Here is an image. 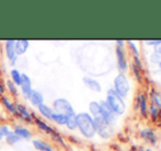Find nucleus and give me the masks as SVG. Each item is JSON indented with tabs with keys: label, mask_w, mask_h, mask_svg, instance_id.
<instances>
[{
	"label": "nucleus",
	"mask_w": 161,
	"mask_h": 151,
	"mask_svg": "<svg viewBox=\"0 0 161 151\" xmlns=\"http://www.w3.org/2000/svg\"><path fill=\"white\" fill-rule=\"evenodd\" d=\"M76 119H77V128L80 130V132L86 138L91 139L96 136L97 130H96L93 117L89 113L82 112V113L76 114Z\"/></svg>",
	"instance_id": "obj_1"
},
{
	"label": "nucleus",
	"mask_w": 161,
	"mask_h": 151,
	"mask_svg": "<svg viewBox=\"0 0 161 151\" xmlns=\"http://www.w3.org/2000/svg\"><path fill=\"white\" fill-rule=\"evenodd\" d=\"M105 102L111 107L114 114L116 116H121L126 112V103L122 96H119L114 89H110L108 91V95H106Z\"/></svg>",
	"instance_id": "obj_2"
},
{
	"label": "nucleus",
	"mask_w": 161,
	"mask_h": 151,
	"mask_svg": "<svg viewBox=\"0 0 161 151\" xmlns=\"http://www.w3.org/2000/svg\"><path fill=\"white\" fill-rule=\"evenodd\" d=\"M114 91L122 98H126L130 91V83L125 73H121L114 78Z\"/></svg>",
	"instance_id": "obj_3"
},
{
	"label": "nucleus",
	"mask_w": 161,
	"mask_h": 151,
	"mask_svg": "<svg viewBox=\"0 0 161 151\" xmlns=\"http://www.w3.org/2000/svg\"><path fill=\"white\" fill-rule=\"evenodd\" d=\"M53 109H54V111H55V113L66 115L67 117L76 115V112H75L71 103H70L67 99H64V98L56 99L53 102Z\"/></svg>",
	"instance_id": "obj_4"
},
{
	"label": "nucleus",
	"mask_w": 161,
	"mask_h": 151,
	"mask_svg": "<svg viewBox=\"0 0 161 151\" xmlns=\"http://www.w3.org/2000/svg\"><path fill=\"white\" fill-rule=\"evenodd\" d=\"M93 121H94V125H96V130L97 134H99V136L104 139L110 138L111 135H112V128L104 121L103 117L102 116L94 117Z\"/></svg>",
	"instance_id": "obj_5"
},
{
	"label": "nucleus",
	"mask_w": 161,
	"mask_h": 151,
	"mask_svg": "<svg viewBox=\"0 0 161 151\" xmlns=\"http://www.w3.org/2000/svg\"><path fill=\"white\" fill-rule=\"evenodd\" d=\"M99 103H100V105H101V115L104 118V121H105L110 126L114 125V124L116 123L117 116L114 114V112L111 110V107L108 105V103L105 102V100L101 101V102H99Z\"/></svg>",
	"instance_id": "obj_6"
},
{
	"label": "nucleus",
	"mask_w": 161,
	"mask_h": 151,
	"mask_svg": "<svg viewBox=\"0 0 161 151\" xmlns=\"http://www.w3.org/2000/svg\"><path fill=\"white\" fill-rule=\"evenodd\" d=\"M115 54H116L117 68H119V70L121 71V73H124L125 71H127V68H128V62H127V59H126L125 51H124V48L116 47Z\"/></svg>",
	"instance_id": "obj_7"
},
{
	"label": "nucleus",
	"mask_w": 161,
	"mask_h": 151,
	"mask_svg": "<svg viewBox=\"0 0 161 151\" xmlns=\"http://www.w3.org/2000/svg\"><path fill=\"white\" fill-rule=\"evenodd\" d=\"M14 43H15V40H9L6 42V54H7V57L10 60V64L12 65V66L15 65L17 57H18V56L15 55Z\"/></svg>",
	"instance_id": "obj_8"
},
{
	"label": "nucleus",
	"mask_w": 161,
	"mask_h": 151,
	"mask_svg": "<svg viewBox=\"0 0 161 151\" xmlns=\"http://www.w3.org/2000/svg\"><path fill=\"white\" fill-rule=\"evenodd\" d=\"M20 87H21V91L23 93V95L28 99L30 96L31 92L33 91V89H32V81H31L30 77L25 75V73H22V82Z\"/></svg>",
	"instance_id": "obj_9"
},
{
	"label": "nucleus",
	"mask_w": 161,
	"mask_h": 151,
	"mask_svg": "<svg viewBox=\"0 0 161 151\" xmlns=\"http://www.w3.org/2000/svg\"><path fill=\"white\" fill-rule=\"evenodd\" d=\"M140 137H142L144 140H146L147 143H151L153 146L157 145L158 138L156 136V132H153V128H144V129L140 132Z\"/></svg>",
	"instance_id": "obj_10"
},
{
	"label": "nucleus",
	"mask_w": 161,
	"mask_h": 151,
	"mask_svg": "<svg viewBox=\"0 0 161 151\" xmlns=\"http://www.w3.org/2000/svg\"><path fill=\"white\" fill-rule=\"evenodd\" d=\"M82 81L86 84V87L89 88L91 91H93V92H101L102 91L101 83H100L97 80H96V79L90 78V77H83Z\"/></svg>",
	"instance_id": "obj_11"
},
{
	"label": "nucleus",
	"mask_w": 161,
	"mask_h": 151,
	"mask_svg": "<svg viewBox=\"0 0 161 151\" xmlns=\"http://www.w3.org/2000/svg\"><path fill=\"white\" fill-rule=\"evenodd\" d=\"M29 46H30V42L28 40H18L14 43V49H15V55L21 56L25 54L28 51Z\"/></svg>",
	"instance_id": "obj_12"
},
{
	"label": "nucleus",
	"mask_w": 161,
	"mask_h": 151,
	"mask_svg": "<svg viewBox=\"0 0 161 151\" xmlns=\"http://www.w3.org/2000/svg\"><path fill=\"white\" fill-rule=\"evenodd\" d=\"M137 105H138V109H139L140 115L142 117H146L147 116V112H148V104H147V98L144 93L139 94L137 98Z\"/></svg>",
	"instance_id": "obj_13"
},
{
	"label": "nucleus",
	"mask_w": 161,
	"mask_h": 151,
	"mask_svg": "<svg viewBox=\"0 0 161 151\" xmlns=\"http://www.w3.org/2000/svg\"><path fill=\"white\" fill-rule=\"evenodd\" d=\"M28 99L33 106H37V107L40 106L41 104H43V102H44L43 94L41 93L40 91H36V90H33V91L31 92L30 96H29Z\"/></svg>",
	"instance_id": "obj_14"
},
{
	"label": "nucleus",
	"mask_w": 161,
	"mask_h": 151,
	"mask_svg": "<svg viewBox=\"0 0 161 151\" xmlns=\"http://www.w3.org/2000/svg\"><path fill=\"white\" fill-rule=\"evenodd\" d=\"M15 106V111H17V114L19 115V116H21L22 118H24L25 121H32V119H33V117H32V114L29 112V110L26 109L24 105H22V104H15L14 105Z\"/></svg>",
	"instance_id": "obj_15"
},
{
	"label": "nucleus",
	"mask_w": 161,
	"mask_h": 151,
	"mask_svg": "<svg viewBox=\"0 0 161 151\" xmlns=\"http://www.w3.org/2000/svg\"><path fill=\"white\" fill-rule=\"evenodd\" d=\"M14 132L15 135L20 137L21 139H31L32 138V134L28 128L23 127V126H15L14 128Z\"/></svg>",
	"instance_id": "obj_16"
},
{
	"label": "nucleus",
	"mask_w": 161,
	"mask_h": 151,
	"mask_svg": "<svg viewBox=\"0 0 161 151\" xmlns=\"http://www.w3.org/2000/svg\"><path fill=\"white\" fill-rule=\"evenodd\" d=\"M89 112L90 115L92 117H97V116H102L101 115V105L97 101H92L89 103Z\"/></svg>",
	"instance_id": "obj_17"
},
{
	"label": "nucleus",
	"mask_w": 161,
	"mask_h": 151,
	"mask_svg": "<svg viewBox=\"0 0 161 151\" xmlns=\"http://www.w3.org/2000/svg\"><path fill=\"white\" fill-rule=\"evenodd\" d=\"M32 117L34 118V121H35L36 125H37V127L40 128L41 130H43V132H47V134H52V132H54V129L51 127V126L47 125L45 121H43L42 119L37 118V117H35V115H34V113H32Z\"/></svg>",
	"instance_id": "obj_18"
},
{
	"label": "nucleus",
	"mask_w": 161,
	"mask_h": 151,
	"mask_svg": "<svg viewBox=\"0 0 161 151\" xmlns=\"http://www.w3.org/2000/svg\"><path fill=\"white\" fill-rule=\"evenodd\" d=\"M37 109H38V112H40L42 116H44L45 118L51 119V116H52V114H53V110H52L48 105H46V104L43 103V104H41Z\"/></svg>",
	"instance_id": "obj_19"
},
{
	"label": "nucleus",
	"mask_w": 161,
	"mask_h": 151,
	"mask_svg": "<svg viewBox=\"0 0 161 151\" xmlns=\"http://www.w3.org/2000/svg\"><path fill=\"white\" fill-rule=\"evenodd\" d=\"M10 75H11V81L14 83L15 85H21L22 82V73H20L18 69H12L10 71Z\"/></svg>",
	"instance_id": "obj_20"
},
{
	"label": "nucleus",
	"mask_w": 161,
	"mask_h": 151,
	"mask_svg": "<svg viewBox=\"0 0 161 151\" xmlns=\"http://www.w3.org/2000/svg\"><path fill=\"white\" fill-rule=\"evenodd\" d=\"M51 119L56 123L57 125H66V121H67V116L66 115H63V114H58V113H55L53 112L51 116Z\"/></svg>",
	"instance_id": "obj_21"
},
{
	"label": "nucleus",
	"mask_w": 161,
	"mask_h": 151,
	"mask_svg": "<svg viewBox=\"0 0 161 151\" xmlns=\"http://www.w3.org/2000/svg\"><path fill=\"white\" fill-rule=\"evenodd\" d=\"M6 141L8 145H15V143H18L19 141H21V138H20L18 135H15L13 132H9L8 135L6 136Z\"/></svg>",
	"instance_id": "obj_22"
},
{
	"label": "nucleus",
	"mask_w": 161,
	"mask_h": 151,
	"mask_svg": "<svg viewBox=\"0 0 161 151\" xmlns=\"http://www.w3.org/2000/svg\"><path fill=\"white\" fill-rule=\"evenodd\" d=\"M1 103L2 104L6 106V109L8 110V111H10L12 114H14V115H18L17 114V111H15V106H14V104H13L12 102H11L9 99H7L6 96H2L1 98Z\"/></svg>",
	"instance_id": "obj_23"
},
{
	"label": "nucleus",
	"mask_w": 161,
	"mask_h": 151,
	"mask_svg": "<svg viewBox=\"0 0 161 151\" xmlns=\"http://www.w3.org/2000/svg\"><path fill=\"white\" fill-rule=\"evenodd\" d=\"M66 127L69 130H75L77 128V119H76V115L74 116H68L67 117V121H66Z\"/></svg>",
	"instance_id": "obj_24"
},
{
	"label": "nucleus",
	"mask_w": 161,
	"mask_h": 151,
	"mask_svg": "<svg viewBox=\"0 0 161 151\" xmlns=\"http://www.w3.org/2000/svg\"><path fill=\"white\" fill-rule=\"evenodd\" d=\"M150 96H151V101H153V103H151V104L156 105V106L160 110L161 109V95H160V94H158L157 92L153 91V92H151V94H150Z\"/></svg>",
	"instance_id": "obj_25"
},
{
	"label": "nucleus",
	"mask_w": 161,
	"mask_h": 151,
	"mask_svg": "<svg viewBox=\"0 0 161 151\" xmlns=\"http://www.w3.org/2000/svg\"><path fill=\"white\" fill-rule=\"evenodd\" d=\"M33 146L36 150H41V151H46L47 148L49 147L47 143H43L41 140H33Z\"/></svg>",
	"instance_id": "obj_26"
},
{
	"label": "nucleus",
	"mask_w": 161,
	"mask_h": 151,
	"mask_svg": "<svg viewBox=\"0 0 161 151\" xmlns=\"http://www.w3.org/2000/svg\"><path fill=\"white\" fill-rule=\"evenodd\" d=\"M149 111H150V116L153 121H157L158 117H159V109H158L156 105L151 104L150 107H149Z\"/></svg>",
	"instance_id": "obj_27"
},
{
	"label": "nucleus",
	"mask_w": 161,
	"mask_h": 151,
	"mask_svg": "<svg viewBox=\"0 0 161 151\" xmlns=\"http://www.w3.org/2000/svg\"><path fill=\"white\" fill-rule=\"evenodd\" d=\"M7 87H8V89H9V91H10L11 94H13V95H17V94H18V88H17V85L12 82V81H11V80L7 81Z\"/></svg>",
	"instance_id": "obj_28"
},
{
	"label": "nucleus",
	"mask_w": 161,
	"mask_h": 151,
	"mask_svg": "<svg viewBox=\"0 0 161 151\" xmlns=\"http://www.w3.org/2000/svg\"><path fill=\"white\" fill-rule=\"evenodd\" d=\"M51 136H52V138L54 139V141H57L58 143H60V145H63V146H66V143H65V140L62 138V136H60L58 132H56L55 130H54L53 132L51 134Z\"/></svg>",
	"instance_id": "obj_29"
},
{
	"label": "nucleus",
	"mask_w": 161,
	"mask_h": 151,
	"mask_svg": "<svg viewBox=\"0 0 161 151\" xmlns=\"http://www.w3.org/2000/svg\"><path fill=\"white\" fill-rule=\"evenodd\" d=\"M127 45L131 51H133L134 56H139V51H138V47L133 40H127Z\"/></svg>",
	"instance_id": "obj_30"
},
{
	"label": "nucleus",
	"mask_w": 161,
	"mask_h": 151,
	"mask_svg": "<svg viewBox=\"0 0 161 151\" xmlns=\"http://www.w3.org/2000/svg\"><path fill=\"white\" fill-rule=\"evenodd\" d=\"M10 132L7 125H0V140L3 138H6V136L8 135V132Z\"/></svg>",
	"instance_id": "obj_31"
},
{
	"label": "nucleus",
	"mask_w": 161,
	"mask_h": 151,
	"mask_svg": "<svg viewBox=\"0 0 161 151\" xmlns=\"http://www.w3.org/2000/svg\"><path fill=\"white\" fill-rule=\"evenodd\" d=\"M150 62H153V64L159 65V62H161V56L158 55L157 53H155V51H153V53L150 55Z\"/></svg>",
	"instance_id": "obj_32"
},
{
	"label": "nucleus",
	"mask_w": 161,
	"mask_h": 151,
	"mask_svg": "<svg viewBox=\"0 0 161 151\" xmlns=\"http://www.w3.org/2000/svg\"><path fill=\"white\" fill-rule=\"evenodd\" d=\"M133 64L135 65V66L137 67L140 71L144 69V67H142V60H140L139 56H134V62H133Z\"/></svg>",
	"instance_id": "obj_33"
},
{
	"label": "nucleus",
	"mask_w": 161,
	"mask_h": 151,
	"mask_svg": "<svg viewBox=\"0 0 161 151\" xmlns=\"http://www.w3.org/2000/svg\"><path fill=\"white\" fill-rule=\"evenodd\" d=\"M131 68H133V71H134V73H135V76H136V78H137V80L140 81V79H142V73H140V70L134 64L131 65Z\"/></svg>",
	"instance_id": "obj_34"
},
{
	"label": "nucleus",
	"mask_w": 161,
	"mask_h": 151,
	"mask_svg": "<svg viewBox=\"0 0 161 151\" xmlns=\"http://www.w3.org/2000/svg\"><path fill=\"white\" fill-rule=\"evenodd\" d=\"M161 43V40H146V44H148L149 46H158Z\"/></svg>",
	"instance_id": "obj_35"
},
{
	"label": "nucleus",
	"mask_w": 161,
	"mask_h": 151,
	"mask_svg": "<svg viewBox=\"0 0 161 151\" xmlns=\"http://www.w3.org/2000/svg\"><path fill=\"white\" fill-rule=\"evenodd\" d=\"M125 40H116V47H119V48H124V46H125Z\"/></svg>",
	"instance_id": "obj_36"
},
{
	"label": "nucleus",
	"mask_w": 161,
	"mask_h": 151,
	"mask_svg": "<svg viewBox=\"0 0 161 151\" xmlns=\"http://www.w3.org/2000/svg\"><path fill=\"white\" fill-rule=\"evenodd\" d=\"M155 53H157L158 55L161 56V43H160L159 45H158V46L155 47Z\"/></svg>",
	"instance_id": "obj_37"
},
{
	"label": "nucleus",
	"mask_w": 161,
	"mask_h": 151,
	"mask_svg": "<svg viewBox=\"0 0 161 151\" xmlns=\"http://www.w3.org/2000/svg\"><path fill=\"white\" fill-rule=\"evenodd\" d=\"M4 92V87H3V84L1 83V81H0V94H2Z\"/></svg>",
	"instance_id": "obj_38"
},
{
	"label": "nucleus",
	"mask_w": 161,
	"mask_h": 151,
	"mask_svg": "<svg viewBox=\"0 0 161 151\" xmlns=\"http://www.w3.org/2000/svg\"><path fill=\"white\" fill-rule=\"evenodd\" d=\"M46 151H55V150H53L51 147H48V148H47V149H46Z\"/></svg>",
	"instance_id": "obj_39"
},
{
	"label": "nucleus",
	"mask_w": 161,
	"mask_h": 151,
	"mask_svg": "<svg viewBox=\"0 0 161 151\" xmlns=\"http://www.w3.org/2000/svg\"><path fill=\"white\" fill-rule=\"evenodd\" d=\"M127 151H137L136 149H129V150H127Z\"/></svg>",
	"instance_id": "obj_40"
},
{
	"label": "nucleus",
	"mask_w": 161,
	"mask_h": 151,
	"mask_svg": "<svg viewBox=\"0 0 161 151\" xmlns=\"http://www.w3.org/2000/svg\"><path fill=\"white\" fill-rule=\"evenodd\" d=\"M158 66H159V68H160V69H161V62H159V65H158Z\"/></svg>",
	"instance_id": "obj_41"
},
{
	"label": "nucleus",
	"mask_w": 161,
	"mask_h": 151,
	"mask_svg": "<svg viewBox=\"0 0 161 151\" xmlns=\"http://www.w3.org/2000/svg\"><path fill=\"white\" fill-rule=\"evenodd\" d=\"M145 151H151L150 149H146V150H145Z\"/></svg>",
	"instance_id": "obj_42"
},
{
	"label": "nucleus",
	"mask_w": 161,
	"mask_h": 151,
	"mask_svg": "<svg viewBox=\"0 0 161 151\" xmlns=\"http://www.w3.org/2000/svg\"><path fill=\"white\" fill-rule=\"evenodd\" d=\"M108 151H113V150H108Z\"/></svg>",
	"instance_id": "obj_43"
}]
</instances>
